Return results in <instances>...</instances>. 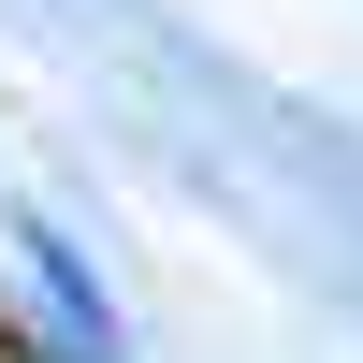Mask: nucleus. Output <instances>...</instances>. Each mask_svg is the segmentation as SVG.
<instances>
[]
</instances>
